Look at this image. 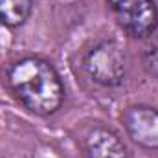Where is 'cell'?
<instances>
[{"instance_id":"1","label":"cell","mask_w":158,"mask_h":158,"mask_svg":"<svg viewBox=\"0 0 158 158\" xmlns=\"http://www.w3.org/2000/svg\"><path fill=\"white\" fill-rule=\"evenodd\" d=\"M7 83L17 99L33 114L50 116L64 101V86L55 68L40 57H24L7 68Z\"/></svg>"},{"instance_id":"2","label":"cell","mask_w":158,"mask_h":158,"mask_svg":"<svg viewBox=\"0 0 158 158\" xmlns=\"http://www.w3.org/2000/svg\"><path fill=\"white\" fill-rule=\"evenodd\" d=\"M88 77L103 86H118L127 74V55L116 40H101L83 59Z\"/></svg>"},{"instance_id":"3","label":"cell","mask_w":158,"mask_h":158,"mask_svg":"<svg viewBox=\"0 0 158 158\" xmlns=\"http://www.w3.org/2000/svg\"><path fill=\"white\" fill-rule=\"evenodd\" d=\"M109 7L131 37L145 39L158 28V7L153 0H109Z\"/></svg>"},{"instance_id":"4","label":"cell","mask_w":158,"mask_h":158,"mask_svg":"<svg viewBox=\"0 0 158 158\" xmlns=\"http://www.w3.org/2000/svg\"><path fill=\"white\" fill-rule=\"evenodd\" d=\"M123 127L129 138L143 147L158 149V110L149 105H131L123 112Z\"/></svg>"},{"instance_id":"5","label":"cell","mask_w":158,"mask_h":158,"mask_svg":"<svg viewBox=\"0 0 158 158\" xmlns=\"http://www.w3.org/2000/svg\"><path fill=\"white\" fill-rule=\"evenodd\" d=\"M86 158H129V151L118 134L107 127L96 125L83 138Z\"/></svg>"},{"instance_id":"6","label":"cell","mask_w":158,"mask_h":158,"mask_svg":"<svg viewBox=\"0 0 158 158\" xmlns=\"http://www.w3.org/2000/svg\"><path fill=\"white\" fill-rule=\"evenodd\" d=\"M33 0H0V22L9 28L22 26L31 15Z\"/></svg>"},{"instance_id":"7","label":"cell","mask_w":158,"mask_h":158,"mask_svg":"<svg viewBox=\"0 0 158 158\" xmlns=\"http://www.w3.org/2000/svg\"><path fill=\"white\" fill-rule=\"evenodd\" d=\"M142 64H143V68L149 76L158 79V46L147 48L142 53Z\"/></svg>"}]
</instances>
